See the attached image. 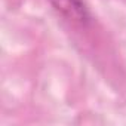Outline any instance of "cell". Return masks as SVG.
Instances as JSON below:
<instances>
[{
  "mask_svg": "<svg viewBox=\"0 0 126 126\" xmlns=\"http://www.w3.org/2000/svg\"><path fill=\"white\" fill-rule=\"evenodd\" d=\"M123 2H125V3H126V0H123Z\"/></svg>",
  "mask_w": 126,
  "mask_h": 126,
  "instance_id": "7a4b0ae2",
  "label": "cell"
},
{
  "mask_svg": "<svg viewBox=\"0 0 126 126\" xmlns=\"http://www.w3.org/2000/svg\"><path fill=\"white\" fill-rule=\"evenodd\" d=\"M50 8L64 19L77 27H89L94 22V15L85 0H47Z\"/></svg>",
  "mask_w": 126,
  "mask_h": 126,
  "instance_id": "6da1fadb",
  "label": "cell"
}]
</instances>
